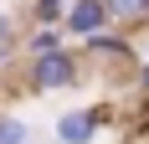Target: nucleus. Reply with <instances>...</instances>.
Segmentation results:
<instances>
[{
  "mask_svg": "<svg viewBox=\"0 0 149 144\" xmlns=\"http://www.w3.org/2000/svg\"><path fill=\"white\" fill-rule=\"evenodd\" d=\"M82 82V62L77 52L57 46V52H41V57H31V87L36 93H67V87Z\"/></svg>",
  "mask_w": 149,
  "mask_h": 144,
  "instance_id": "nucleus-1",
  "label": "nucleus"
},
{
  "mask_svg": "<svg viewBox=\"0 0 149 144\" xmlns=\"http://www.w3.org/2000/svg\"><path fill=\"white\" fill-rule=\"evenodd\" d=\"M103 129V108H67L57 118V144H93Z\"/></svg>",
  "mask_w": 149,
  "mask_h": 144,
  "instance_id": "nucleus-2",
  "label": "nucleus"
},
{
  "mask_svg": "<svg viewBox=\"0 0 149 144\" xmlns=\"http://www.w3.org/2000/svg\"><path fill=\"white\" fill-rule=\"evenodd\" d=\"M103 26H113L108 0H72V5H67V21H62V31H72L82 41H88L93 31H103Z\"/></svg>",
  "mask_w": 149,
  "mask_h": 144,
  "instance_id": "nucleus-3",
  "label": "nucleus"
},
{
  "mask_svg": "<svg viewBox=\"0 0 149 144\" xmlns=\"http://www.w3.org/2000/svg\"><path fill=\"white\" fill-rule=\"evenodd\" d=\"M88 52L93 57H108V62H134V46H129V36H123V31H93L88 36Z\"/></svg>",
  "mask_w": 149,
  "mask_h": 144,
  "instance_id": "nucleus-4",
  "label": "nucleus"
},
{
  "mask_svg": "<svg viewBox=\"0 0 149 144\" xmlns=\"http://www.w3.org/2000/svg\"><path fill=\"white\" fill-rule=\"evenodd\" d=\"M108 15L118 26H134V21H144V0H108Z\"/></svg>",
  "mask_w": 149,
  "mask_h": 144,
  "instance_id": "nucleus-5",
  "label": "nucleus"
},
{
  "mask_svg": "<svg viewBox=\"0 0 149 144\" xmlns=\"http://www.w3.org/2000/svg\"><path fill=\"white\" fill-rule=\"evenodd\" d=\"M57 46H62V26H41V31L26 41V52H31V57H41V52H57Z\"/></svg>",
  "mask_w": 149,
  "mask_h": 144,
  "instance_id": "nucleus-6",
  "label": "nucleus"
},
{
  "mask_svg": "<svg viewBox=\"0 0 149 144\" xmlns=\"http://www.w3.org/2000/svg\"><path fill=\"white\" fill-rule=\"evenodd\" d=\"M67 5H72V0H36V21H41V26H62V21H67Z\"/></svg>",
  "mask_w": 149,
  "mask_h": 144,
  "instance_id": "nucleus-7",
  "label": "nucleus"
},
{
  "mask_svg": "<svg viewBox=\"0 0 149 144\" xmlns=\"http://www.w3.org/2000/svg\"><path fill=\"white\" fill-rule=\"evenodd\" d=\"M31 139V129L21 124L15 113H0V144H26Z\"/></svg>",
  "mask_w": 149,
  "mask_h": 144,
  "instance_id": "nucleus-8",
  "label": "nucleus"
},
{
  "mask_svg": "<svg viewBox=\"0 0 149 144\" xmlns=\"http://www.w3.org/2000/svg\"><path fill=\"white\" fill-rule=\"evenodd\" d=\"M10 41H15V26H10V15H0V52H10Z\"/></svg>",
  "mask_w": 149,
  "mask_h": 144,
  "instance_id": "nucleus-9",
  "label": "nucleus"
},
{
  "mask_svg": "<svg viewBox=\"0 0 149 144\" xmlns=\"http://www.w3.org/2000/svg\"><path fill=\"white\" fill-rule=\"evenodd\" d=\"M139 87H144V93H149V62H144V67H139Z\"/></svg>",
  "mask_w": 149,
  "mask_h": 144,
  "instance_id": "nucleus-10",
  "label": "nucleus"
},
{
  "mask_svg": "<svg viewBox=\"0 0 149 144\" xmlns=\"http://www.w3.org/2000/svg\"><path fill=\"white\" fill-rule=\"evenodd\" d=\"M144 21H149V0H144Z\"/></svg>",
  "mask_w": 149,
  "mask_h": 144,
  "instance_id": "nucleus-11",
  "label": "nucleus"
},
{
  "mask_svg": "<svg viewBox=\"0 0 149 144\" xmlns=\"http://www.w3.org/2000/svg\"><path fill=\"white\" fill-rule=\"evenodd\" d=\"M0 57H5V52H0Z\"/></svg>",
  "mask_w": 149,
  "mask_h": 144,
  "instance_id": "nucleus-12",
  "label": "nucleus"
}]
</instances>
